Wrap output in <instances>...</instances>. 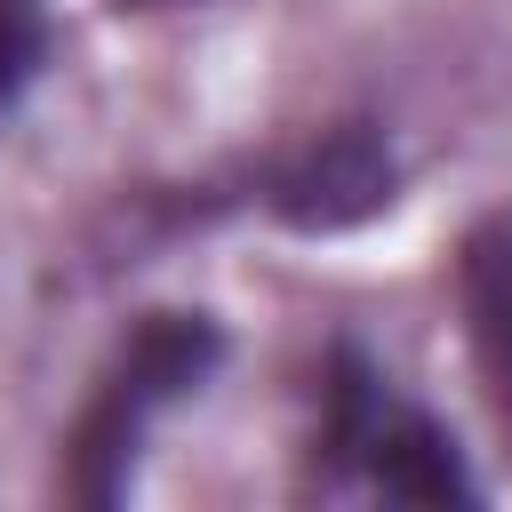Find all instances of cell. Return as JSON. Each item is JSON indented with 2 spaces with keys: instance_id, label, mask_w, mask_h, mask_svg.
<instances>
[{
  "instance_id": "obj_1",
  "label": "cell",
  "mask_w": 512,
  "mask_h": 512,
  "mask_svg": "<svg viewBox=\"0 0 512 512\" xmlns=\"http://www.w3.org/2000/svg\"><path fill=\"white\" fill-rule=\"evenodd\" d=\"M216 352H224V344H216V328H208L200 312H152V320L128 336V352L112 360L104 392L88 400V416H80V432H72V488H80L88 504H112V496H120L128 456H136L152 408L184 400V392L216 368Z\"/></svg>"
},
{
  "instance_id": "obj_2",
  "label": "cell",
  "mask_w": 512,
  "mask_h": 512,
  "mask_svg": "<svg viewBox=\"0 0 512 512\" xmlns=\"http://www.w3.org/2000/svg\"><path fill=\"white\" fill-rule=\"evenodd\" d=\"M336 440H344V448H368L376 488L400 496V504H464V496H472V480H464L448 432L424 424V416L376 408L368 384H344V392H336Z\"/></svg>"
},
{
  "instance_id": "obj_3",
  "label": "cell",
  "mask_w": 512,
  "mask_h": 512,
  "mask_svg": "<svg viewBox=\"0 0 512 512\" xmlns=\"http://www.w3.org/2000/svg\"><path fill=\"white\" fill-rule=\"evenodd\" d=\"M392 200V152L368 136V128H336L320 136L312 152H296L272 184V208L304 232H336V224H360Z\"/></svg>"
},
{
  "instance_id": "obj_4",
  "label": "cell",
  "mask_w": 512,
  "mask_h": 512,
  "mask_svg": "<svg viewBox=\"0 0 512 512\" xmlns=\"http://www.w3.org/2000/svg\"><path fill=\"white\" fill-rule=\"evenodd\" d=\"M464 328L496 408L512 416V224H488L464 248Z\"/></svg>"
},
{
  "instance_id": "obj_5",
  "label": "cell",
  "mask_w": 512,
  "mask_h": 512,
  "mask_svg": "<svg viewBox=\"0 0 512 512\" xmlns=\"http://www.w3.org/2000/svg\"><path fill=\"white\" fill-rule=\"evenodd\" d=\"M32 48H40V40H32V24H24L16 8H0V104L24 88V72H32Z\"/></svg>"
}]
</instances>
